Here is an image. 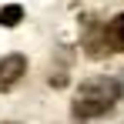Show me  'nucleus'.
Wrapping results in <instances>:
<instances>
[{
    "label": "nucleus",
    "mask_w": 124,
    "mask_h": 124,
    "mask_svg": "<svg viewBox=\"0 0 124 124\" xmlns=\"http://www.w3.org/2000/svg\"><path fill=\"white\" fill-rule=\"evenodd\" d=\"M121 97V87L114 77H87L81 81L77 87V94H74V104H70V114H74V121H94V117H101L104 111H111V104Z\"/></svg>",
    "instance_id": "f257e3e1"
},
{
    "label": "nucleus",
    "mask_w": 124,
    "mask_h": 124,
    "mask_svg": "<svg viewBox=\"0 0 124 124\" xmlns=\"http://www.w3.org/2000/svg\"><path fill=\"white\" fill-rule=\"evenodd\" d=\"M23 74H27V57H23V54H7V57H0V91H10Z\"/></svg>",
    "instance_id": "f03ea898"
},
{
    "label": "nucleus",
    "mask_w": 124,
    "mask_h": 124,
    "mask_svg": "<svg viewBox=\"0 0 124 124\" xmlns=\"http://www.w3.org/2000/svg\"><path fill=\"white\" fill-rule=\"evenodd\" d=\"M117 87H121V97H124V74H121V81H117Z\"/></svg>",
    "instance_id": "39448f33"
},
{
    "label": "nucleus",
    "mask_w": 124,
    "mask_h": 124,
    "mask_svg": "<svg viewBox=\"0 0 124 124\" xmlns=\"http://www.w3.org/2000/svg\"><path fill=\"white\" fill-rule=\"evenodd\" d=\"M104 37H107V47H111V50L124 54V14H117L114 20L104 27Z\"/></svg>",
    "instance_id": "7ed1b4c3"
},
{
    "label": "nucleus",
    "mask_w": 124,
    "mask_h": 124,
    "mask_svg": "<svg viewBox=\"0 0 124 124\" xmlns=\"http://www.w3.org/2000/svg\"><path fill=\"white\" fill-rule=\"evenodd\" d=\"M20 20H23V7H20V3L0 7V27H17Z\"/></svg>",
    "instance_id": "20e7f679"
}]
</instances>
